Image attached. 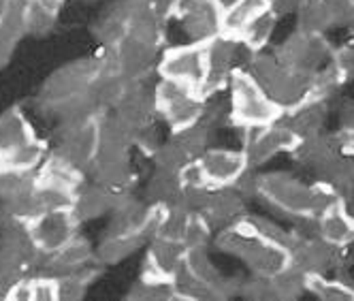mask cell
Returning a JSON list of instances; mask_svg holds the SVG:
<instances>
[{"label": "cell", "mask_w": 354, "mask_h": 301, "mask_svg": "<svg viewBox=\"0 0 354 301\" xmlns=\"http://www.w3.org/2000/svg\"><path fill=\"white\" fill-rule=\"evenodd\" d=\"M254 194L271 208L301 220H316L320 212L339 199L331 188L318 182H303L286 171L254 175Z\"/></svg>", "instance_id": "cell-1"}, {"label": "cell", "mask_w": 354, "mask_h": 301, "mask_svg": "<svg viewBox=\"0 0 354 301\" xmlns=\"http://www.w3.org/2000/svg\"><path fill=\"white\" fill-rule=\"evenodd\" d=\"M214 244L220 253L239 259L252 275H273L290 265L288 248L259 231L248 214L220 229Z\"/></svg>", "instance_id": "cell-2"}, {"label": "cell", "mask_w": 354, "mask_h": 301, "mask_svg": "<svg viewBox=\"0 0 354 301\" xmlns=\"http://www.w3.org/2000/svg\"><path fill=\"white\" fill-rule=\"evenodd\" d=\"M226 96H229V124L237 129H263L282 120L284 116V109L261 88V84L243 66L231 75L229 86H226Z\"/></svg>", "instance_id": "cell-3"}, {"label": "cell", "mask_w": 354, "mask_h": 301, "mask_svg": "<svg viewBox=\"0 0 354 301\" xmlns=\"http://www.w3.org/2000/svg\"><path fill=\"white\" fill-rule=\"evenodd\" d=\"M243 69L284 111L295 109L297 105L306 103V100H312L314 77L290 71L273 56V52L267 54L265 49L252 54L248 52Z\"/></svg>", "instance_id": "cell-4"}, {"label": "cell", "mask_w": 354, "mask_h": 301, "mask_svg": "<svg viewBox=\"0 0 354 301\" xmlns=\"http://www.w3.org/2000/svg\"><path fill=\"white\" fill-rule=\"evenodd\" d=\"M47 158V143L37 137L19 107L0 116V163L5 169L35 173Z\"/></svg>", "instance_id": "cell-5"}, {"label": "cell", "mask_w": 354, "mask_h": 301, "mask_svg": "<svg viewBox=\"0 0 354 301\" xmlns=\"http://www.w3.org/2000/svg\"><path fill=\"white\" fill-rule=\"evenodd\" d=\"M273 56L295 73L314 77L335 58V47L324 35L297 30L273 49Z\"/></svg>", "instance_id": "cell-6"}, {"label": "cell", "mask_w": 354, "mask_h": 301, "mask_svg": "<svg viewBox=\"0 0 354 301\" xmlns=\"http://www.w3.org/2000/svg\"><path fill=\"white\" fill-rule=\"evenodd\" d=\"M154 88H156L158 118L171 131L190 127V124L203 118L207 96L201 90L169 80H160Z\"/></svg>", "instance_id": "cell-7"}, {"label": "cell", "mask_w": 354, "mask_h": 301, "mask_svg": "<svg viewBox=\"0 0 354 301\" xmlns=\"http://www.w3.org/2000/svg\"><path fill=\"white\" fill-rule=\"evenodd\" d=\"M156 73L160 80L177 82L196 88L205 94L207 84V45L205 43H184L169 47L160 54Z\"/></svg>", "instance_id": "cell-8"}, {"label": "cell", "mask_w": 354, "mask_h": 301, "mask_svg": "<svg viewBox=\"0 0 354 301\" xmlns=\"http://www.w3.org/2000/svg\"><path fill=\"white\" fill-rule=\"evenodd\" d=\"M288 255L290 263L306 275H333L342 263V250L316 233V222L312 231H292Z\"/></svg>", "instance_id": "cell-9"}, {"label": "cell", "mask_w": 354, "mask_h": 301, "mask_svg": "<svg viewBox=\"0 0 354 301\" xmlns=\"http://www.w3.org/2000/svg\"><path fill=\"white\" fill-rule=\"evenodd\" d=\"M96 77H98V64H96L94 56L68 62V64L56 69L41 86V92H39L41 105L45 109H49V107L62 103V100L84 94L90 90V86L94 84Z\"/></svg>", "instance_id": "cell-10"}, {"label": "cell", "mask_w": 354, "mask_h": 301, "mask_svg": "<svg viewBox=\"0 0 354 301\" xmlns=\"http://www.w3.org/2000/svg\"><path fill=\"white\" fill-rule=\"evenodd\" d=\"M299 141L301 139L286 127V122L277 120V122L269 124V127L245 131L241 149L245 152L250 169H257L280 154H292Z\"/></svg>", "instance_id": "cell-11"}, {"label": "cell", "mask_w": 354, "mask_h": 301, "mask_svg": "<svg viewBox=\"0 0 354 301\" xmlns=\"http://www.w3.org/2000/svg\"><path fill=\"white\" fill-rule=\"evenodd\" d=\"M335 28L354 30V0H308L297 11V30L326 37Z\"/></svg>", "instance_id": "cell-12"}, {"label": "cell", "mask_w": 354, "mask_h": 301, "mask_svg": "<svg viewBox=\"0 0 354 301\" xmlns=\"http://www.w3.org/2000/svg\"><path fill=\"white\" fill-rule=\"evenodd\" d=\"M80 224L82 222L75 218L73 210H54V212H43L35 216L32 220H28L26 229H28L32 244L45 257L60 250L73 237H77Z\"/></svg>", "instance_id": "cell-13"}, {"label": "cell", "mask_w": 354, "mask_h": 301, "mask_svg": "<svg viewBox=\"0 0 354 301\" xmlns=\"http://www.w3.org/2000/svg\"><path fill=\"white\" fill-rule=\"evenodd\" d=\"M222 9L220 0H180L173 19L182 21L192 43L207 45L222 37Z\"/></svg>", "instance_id": "cell-14"}, {"label": "cell", "mask_w": 354, "mask_h": 301, "mask_svg": "<svg viewBox=\"0 0 354 301\" xmlns=\"http://www.w3.org/2000/svg\"><path fill=\"white\" fill-rule=\"evenodd\" d=\"M198 171L203 175V182L209 188L235 186L243 175L250 171L243 149L229 147H209L196 158Z\"/></svg>", "instance_id": "cell-15"}, {"label": "cell", "mask_w": 354, "mask_h": 301, "mask_svg": "<svg viewBox=\"0 0 354 301\" xmlns=\"http://www.w3.org/2000/svg\"><path fill=\"white\" fill-rule=\"evenodd\" d=\"M58 145L54 154L62 156L71 165L82 169L86 175L90 173L96 152H98V118L90 120L80 127L58 129Z\"/></svg>", "instance_id": "cell-16"}, {"label": "cell", "mask_w": 354, "mask_h": 301, "mask_svg": "<svg viewBox=\"0 0 354 301\" xmlns=\"http://www.w3.org/2000/svg\"><path fill=\"white\" fill-rule=\"evenodd\" d=\"M118 64H120V75L131 84L145 82L149 73L158 69L160 60V47L145 43L133 35H126L118 45Z\"/></svg>", "instance_id": "cell-17"}, {"label": "cell", "mask_w": 354, "mask_h": 301, "mask_svg": "<svg viewBox=\"0 0 354 301\" xmlns=\"http://www.w3.org/2000/svg\"><path fill=\"white\" fill-rule=\"evenodd\" d=\"M344 143H342V131L337 133H320L316 137L301 139L295 147L292 158L314 175L318 180L320 175L331 167L339 156H344Z\"/></svg>", "instance_id": "cell-18"}, {"label": "cell", "mask_w": 354, "mask_h": 301, "mask_svg": "<svg viewBox=\"0 0 354 301\" xmlns=\"http://www.w3.org/2000/svg\"><path fill=\"white\" fill-rule=\"evenodd\" d=\"M113 113L129 127L133 133L156 124V88H149L145 82L131 84L124 92L120 103L113 107Z\"/></svg>", "instance_id": "cell-19"}, {"label": "cell", "mask_w": 354, "mask_h": 301, "mask_svg": "<svg viewBox=\"0 0 354 301\" xmlns=\"http://www.w3.org/2000/svg\"><path fill=\"white\" fill-rule=\"evenodd\" d=\"M243 49V43L231 37H218L212 43H207V84H205V96L214 92H224L229 86L231 75L241 69L237 64L239 52Z\"/></svg>", "instance_id": "cell-20"}, {"label": "cell", "mask_w": 354, "mask_h": 301, "mask_svg": "<svg viewBox=\"0 0 354 301\" xmlns=\"http://www.w3.org/2000/svg\"><path fill=\"white\" fill-rule=\"evenodd\" d=\"M147 253L141 265L139 278L145 280H171L186 259V244L167 239V237H151L147 241Z\"/></svg>", "instance_id": "cell-21"}, {"label": "cell", "mask_w": 354, "mask_h": 301, "mask_svg": "<svg viewBox=\"0 0 354 301\" xmlns=\"http://www.w3.org/2000/svg\"><path fill=\"white\" fill-rule=\"evenodd\" d=\"M245 197L235 186H220L212 188L205 197V203L201 208V216H203L214 231H220L229 224L241 220L245 212Z\"/></svg>", "instance_id": "cell-22"}, {"label": "cell", "mask_w": 354, "mask_h": 301, "mask_svg": "<svg viewBox=\"0 0 354 301\" xmlns=\"http://www.w3.org/2000/svg\"><path fill=\"white\" fill-rule=\"evenodd\" d=\"M94 261L96 259H94L92 244L77 235V237H73L68 244H64L60 250H56V253L45 255L39 273H47V275H56V278H60V275L75 271L80 267H86Z\"/></svg>", "instance_id": "cell-23"}, {"label": "cell", "mask_w": 354, "mask_h": 301, "mask_svg": "<svg viewBox=\"0 0 354 301\" xmlns=\"http://www.w3.org/2000/svg\"><path fill=\"white\" fill-rule=\"evenodd\" d=\"M314 222L316 233L331 246L344 250L354 244V218L346 212L339 199L326 206Z\"/></svg>", "instance_id": "cell-24"}, {"label": "cell", "mask_w": 354, "mask_h": 301, "mask_svg": "<svg viewBox=\"0 0 354 301\" xmlns=\"http://www.w3.org/2000/svg\"><path fill=\"white\" fill-rule=\"evenodd\" d=\"M328 103L331 100H306V103L297 105L295 109L284 111L282 120L299 139L316 137L326 129V120L328 113H331V105Z\"/></svg>", "instance_id": "cell-25"}, {"label": "cell", "mask_w": 354, "mask_h": 301, "mask_svg": "<svg viewBox=\"0 0 354 301\" xmlns=\"http://www.w3.org/2000/svg\"><path fill=\"white\" fill-rule=\"evenodd\" d=\"M271 11V0H233L222 9V35L241 41L245 30Z\"/></svg>", "instance_id": "cell-26"}, {"label": "cell", "mask_w": 354, "mask_h": 301, "mask_svg": "<svg viewBox=\"0 0 354 301\" xmlns=\"http://www.w3.org/2000/svg\"><path fill=\"white\" fill-rule=\"evenodd\" d=\"M133 5H135V0H115L113 5H109L98 15L92 33L100 41V45L115 47L126 35H129Z\"/></svg>", "instance_id": "cell-27"}, {"label": "cell", "mask_w": 354, "mask_h": 301, "mask_svg": "<svg viewBox=\"0 0 354 301\" xmlns=\"http://www.w3.org/2000/svg\"><path fill=\"white\" fill-rule=\"evenodd\" d=\"M90 175H92V182L100 184L118 197L131 194V188L135 184V173L131 169L129 156L98 158V161H94Z\"/></svg>", "instance_id": "cell-28"}, {"label": "cell", "mask_w": 354, "mask_h": 301, "mask_svg": "<svg viewBox=\"0 0 354 301\" xmlns=\"http://www.w3.org/2000/svg\"><path fill=\"white\" fill-rule=\"evenodd\" d=\"M120 201L118 194L109 192L96 182H86L77 194H75V203H73V214L82 224L88 220H96L100 216H107L113 212L115 203Z\"/></svg>", "instance_id": "cell-29"}, {"label": "cell", "mask_w": 354, "mask_h": 301, "mask_svg": "<svg viewBox=\"0 0 354 301\" xmlns=\"http://www.w3.org/2000/svg\"><path fill=\"white\" fill-rule=\"evenodd\" d=\"M35 175H37V184L54 186L71 192H77L86 184V173L54 152L47 154L43 165L35 171Z\"/></svg>", "instance_id": "cell-30"}, {"label": "cell", "mask_w": 354, "mask_h": 301, "mask_svg": "<svg viewBox=\"0 0 354 301\" xmlns=\"http://www.w3.org/2000/svg\"><path fill=\"white\" fill-rule=\"evenodd\" d=\"M184 199V182L180 178V173L158 169L151 175V180L147 182L145 188V201L149 206L156 208H175L182 206Z\"/></svg>", "instance_id": "cell-31"}, {"label": "cell", "mask_w": 354, "mask_h": 301, "mask_svg": "<svg viewBox=\"0 0 354 301\" xmlns=\"http://www.w3.org/2000/svg\"><path fill=\"white\" fill-rule=\"evenodd\" d=\"M147 241H149L147 235H109L107 233L103 241L94 248V259L100 267L118 265L124 259L139 253Z\"/></svg>", "instance_id": "cell-32"}, {"label": "cell", "mask_w": 354, "mask_h": 301, "mask_svg": "<svg viewBox=\"0 0 354 301\" xmlns=\"http://www.w3.org/2000/svg\"><path fill=\"white\" fill-rule=\"evenodd\" d=\"M24 3L26 0H13L9 13L0 19V69L13 58L19 41L28 37L24 24Z\"/></svg>", "instance_id": "cell-33"}, {"label": "cell", "mask_w": 354, "mask_h": 301, "mask_svg": "<svg viewBox=\"0 0 354 301\" xmlns=\"http://www.w3.org/2000/svg\"><path fill=\"white\" fill-rule=\"evenodd\" d=\"M129 35H133L145 43L156 45V47H162L165 35H167V21L160 15H156L149 7H145L141 0H135Z\"/></svg>", "instance_id": "cell-34"}, {"label": "cell", "mask_w": 354, "mask_h": 301, "mask_svg": "<svg viewBox=\"0 0 354 301\" xmlns=\"http://www.w3.org/2000/svg\"><path fill=\"white\" fill-rule=\"evenodd\" d=\"M100 273V265L94 261L86 267H80L75 271H68L58 278L60 284V299L64 301H75V299H84L88 293V286L98 278Z\"/></svg>", "instance_id": "cell-35"}, {"label": "cell", "mask_w": 354, "mask_h": 301, "mask_svg": "<svg viewBox=\"0 0 354 301\" xmlns=\"http://www.w3.org/2000/svg\"><path fill=\"white\" fill-rule=\"evenodd\" d=\"M308 293L322 301H354V286L337 275H308Z\"/></svg>", "instance_id": "cell-36"}, {"label": "cell", "mask_w": 354, "mask_h": 301, "mask_svg": "<svg viewBox=\"0 0 354 301\" xmlns=\"http://www.w3.org/2000/svg\"><path fill=\"white\" fill-rule=\"evenodd\" d=\"M212 133H214V129L209 127V124L205 120H198V122L190 124V127L173 131L171 137L186 149V152L190 154V158H198L205 149H209Z\"/></svg>", "instance_id": "cell-37"}, {"label": "cell", "mask_w": 354, "mask_h": 301, "mask_svg": "<svg viewBox=\"0 0 354 301\" xmlns=\"http://www.w3.org/2000/svg\"><path fill=\"white\" fill-rule=\"evenodd\" d=\"M277 17L273 13V9L269 13H265L261 19H257L252 26L245 30V35L241 37V43L243 47L248 49V52H263V49L267 47V43L271 41L273 33H275V26H277Z\"/></svg>", "instance_id": "cell-38"}, {"label": "cell", "mask_w": 354, "mask_h": 301, "mask_svg": "<svg viewBox=\"0 0 354 301\" xmlns=\"http://www.w3.org/2000/svg\"><path fill=\"white\" fill-rule=\"evenodd\" d=\"M126 299L131 301H175V286L171 280H145L139 278V282L129 291Z\"/></svg>", "instance_id": "cell-39"}, {"label": "cell", "mask_w": 354, "mask_h": 301, "mask_svg": "<svg viewBox=\"0 0 354 301\" xmlns=\"http://www.w3.org/2000/svg\"><path fill=\"white\" fill-rule=\"evenodd\" d=\"M151 158H154V165L158 169H165V171H173V173H180L188 163H192L194 158H190V154L186 152V149L177 143L173 137L162 141L158 145V149L154 154H151Z\"/></svg>", "instance_id": "cell-40"}, {"label": "cell", "mask_w": 354, "mask_h": 301, "mask_svg": "<svg viewBox=\"0 0 354 301\" xmlns=\"http://www.w3.org/2000/svg\"><path fill=\"white\" fill-rule=\"evenodd\" d=\"M58 17L43 11L35 0H26L24 3V24H26V35L28 37H45L54 30Z\"/></svg>", "instance_id": "cell-41"}, {"label": "cell", "mask_w": 354, "mask_h": 301, "mask_svg": "<svg viewBox=\"0 0 354 301\" xmlns=\"http://www.w3.org/2000/svg\"><path fill=\"white\" fill-rule=\"evenodd\" d=\"M145 7H149L156 15H160L167 24L175 17V11H177V3L180 0H141Z\"/></svg>", "instance_id": "cell-42"}, {"label": "cell", "mask_w": 354, "mask_h": 301, "mask_svg": "<svg viewBox=\"0 0 354 301\" xmlns=\"http://www.w3.org/2000/svg\"><path fill=\"white\" fill-rule=\"evenodd\" d=\"M335 60L344 73L346 82L354 80V45H348L344 49H335Z\"/></svg>", "instance_id": "cell-43"}, {"label": "cell", "mask_w": 354, "mask_h": 301, "mask_svg": "<svg viewBox=\"0 0 354 301\" xmlns=\"http://www.w3.org/2000/svg\"><path fill=\"white\" fill-rule=\"evenodd\" d=\"M337 122H339V131L354 133V100H346L344 105H339Z\"/></svg>", "instance_id": "cell-44"}, {"label": "cell", "mask_w": 354, "mask_h": 301, "mask_svg": "<svg viewBox=\"0 0 354 301\" xmlns=\"http://www.w3.org/2000/svg\"><path fill=\"white\" fill-rule=\"evenodd\" d=\"M308 0H271V9L277 17H284L290 13H297Z\"/></svg>", "instance_id": "cell-45"}, {"label": "cell", "mask_w": 354, "mask_h": 301, "mask_svg": "<svg viewBox=\"0 0 354 301\" xmlns=\"http://www.w3.org/2000/svg\"><path fill=\"white\" fill-rule=\"evenodd\" d=\"M35 3L43 9V11H47V13H52V15H60V11L64 9V3L66 0H35Z\"/></svg>", "instance_id": "cell-46"}, {"label": "cell", "mask_w": 354, "mask_h": 301, "mask_svg": "<svg viewBox=\"0 0 354 301\" xmlns=\"http://www.w3.org/2000/svg\"><path fill=\"white\" fill-rule=\"evenodd\" d=\"M342 143H344V152L354 158V133H344L342 131Z\"/></svg>", "instance_id": "cell-47"}, {"label": "cell", "mask_w": 354, "mask_h": 301, "mask_svg": "<svg viewBox=\"0 0 354 301\" xmlns=\"http://www.w3.org/2000/svg\"><path fill=\"white\" fill-rule=\"evenodd\" d=\"M339 201H342V206L346 208V212L354 218V190H350V192L342 194V197H339Z\"/></svg>", "instance_id": "cell-48"}, {"label": "cell", "mask_w": 354, "mask_h": 301, "mask_svg": "<svg viewBox=\"0 0 354 301\" xmlns=\"http://www.w3.org/2000/svg\"><path fill=\"white\" fill-rule=\"evenodd\" d=\"M11 3H13V0H0V19H3V17L9 13V9H11Z\"/></svg>", "instance_id": "cell-49"}, {"label": "cell", "mask_w": 354, "mask_h": 301, "mask_svg": "<svg viewBox=\"0 0 354 301\" xmlns=\"http://www.w3.org/2000/svg\"><path fill=\"white\" fill-rule=\"evenodd\" d=\"M220 3H222V5H229V3H233V0H220Z\"/></svg>", "instance_id": "cell-50"}, {"label": "cell", "mask_w": 354, "mask_h": 301, "mask_svg": "<svg viewBox=\"0 0 354 301\" xmlns=\"http://www.w3.org/2000/svg\"><path fill=\"white\" fill-rule=\"evenodd\" d=\"M5 171V167H3V163H0V173H3Z\"/></svg>", "instance_id": "cell-51"}]
</instances>
